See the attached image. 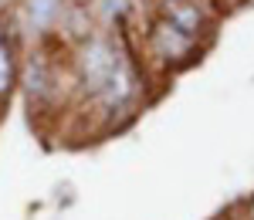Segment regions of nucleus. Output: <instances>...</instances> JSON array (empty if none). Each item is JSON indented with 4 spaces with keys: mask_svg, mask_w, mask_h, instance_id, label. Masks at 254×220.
Returning <instances> with one entry per match:
<instances>
[{
    "mask_svg": "<svg viewBox=\"0 0 254 220\" xmlns=\"http://www.w3.org/2000/svg\"><path fill=\"white\" fill-rule=\"evenodd\" d=\"M116 71H119V61L109 51V44H92L88 55H85V85L92 92H102Z\"/></svg>",
    "mask_w": 254,
    "mask_h": 220,
    "instance_id": "obj_1",
    "label": "nucleus"
},
{
    "mask_svg": "<svg viewBox=\"0 0 254 220\" xmlns=\"http://www.w3.org/2000/svg\"><path fill=\"white\" fill-rule=\"evenodd\" d=\"M156 48L163 51V55H170V58H176V55H183L187 48H190V34H183L180 27H173L170 20H163L156 27Z\"/></svg>",
    "mask_w": 254,
    "mask_h": 220,
    "instance_id": "obj_2",
    "label": "nucleus"
},
{
    "mask_svg": "<svg viewBox=\"0 0 254 220\" xmlns=\"http://www.w3.org/2000/svg\"><path fill=\"white\" fill-rule=\"evenodd\" d=\"M170 24L180 27L183 34H193L196 27H200V14H196V7H187V3L173 0L170 3Z\"/></svg>",
    "mask_w": 254,
    "mask_h": 220,
    "instance_id": "obj_3",
    "label": "nucleus"
},
{
    "mask_svg": "<svg viewBox=\"0 0 254 220\" xmlns=\"http://www.w3.org/2000/svg\"><path fill=\"white\" fill-rule=\"evenodd\" d=\"M10 75H14V61H10V48L0 41V95L10 88Z\"/></svg>",
    "mask_w": 254,
    "mask_h": 220,
    "instance_id": "obj_4",
    "label": "nucleus"
},
{
    "mask_svg": "<svg viewBox=\"0 0 254 220\" xmlns=\"http://www.w3.org/2000/svg\"><path fill=\"white\" fill-rule=\"evenodd\" d=\"M105 10L109 14H122V0H105Z\"/></svg>",
    "mask_w": 254,
    "mask_h": 220,
    "instance_id": "obj_5",
    "label": "nucleus"
},
{
    "mask_svg": "<svg viewBox=\"0 0 254 220\" xmlns=\"http://www.w3.org/2000/svg\"><path fill=\"white\" fill-rule=\"evenodd\" d=\"M251 217H254V207H251Z\"/></svg>",
    "mask_w": 254,
    "mask_h": 220,
    "instance_id": "obj_6",
    "label": "nucleus"
}]
</instances>
